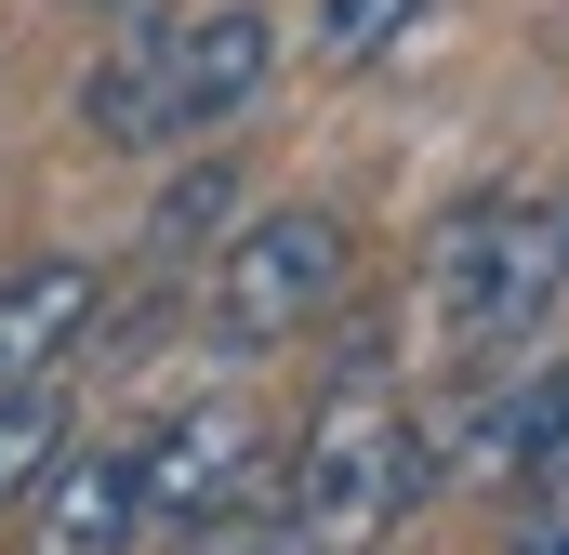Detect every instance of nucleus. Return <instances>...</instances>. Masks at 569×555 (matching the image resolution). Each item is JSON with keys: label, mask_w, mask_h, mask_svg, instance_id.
<instances>
[{"label": "nucleus", "mask_w": 569, "mask_h": 555, "mask_svg": "<svg viewBox=\"0 0 569 555\" xmlns=\"http://www.w3.org/2000/svg\"><path fill=\"white\" fill-rule=\"evenodd\" d=\"M425 476H437V450H425V423H411V397H398L385 371H331V384H318L305 450H291V516L331 555L398 543V516L425 503Z\"/></svg>", "instance_id": "obj_1"}, {"label": "nucleus", "mask_w": 569, "mask_h": 555, "mask_svg": "<svg viewBox=\"0 0 569 555\" xmlns=\"http://www.w3.org/2000/svg\"><path fill=\"white\" fill-rule=\"evenodd\" d=\"M569 291V199H463L425 252V304L463 357H503Z\"/></svg>", "instance_id": "obj_2"}, {"label": "nucleus", "mask_w": 569, "mask_h": 555, "mask_svg": "<svg viewBox=\"0 0 569 555\" xmlns=\"http://www.w3.org/2000/svg\"><path fill=\"white\" fill-rule=\"evenodd\" d=\"M345 278H358V225L318 212V199H279V212L212 239V331L226 344H291L345 304Z\"/></svg>", "instance_id": "obj_3"}, {"label": "nucleus", "mask_w": 569, "mask_h": 555, "mask_svg": "<svg viewBox=\"0 0 569 555\" xmlns=\"http://www.w3.org/2000/svg\"><path fill=\"white\" fill-rule=\"evenodd\" d=\"M266 476V423H252V397H186V411L159 423V436H133V503H146V543L172 555L186 529H212L239 490Z\"/></svg>", "instance_id": "obj_4"}, {"label": "nucleus", "mask_w": 569, "mask_h": 555, "mask_svg": "<svg viewBox=\"0 0 569 555\" xmlns=\"http://www.w3.org/2000/svg\"><path fill=\"white\" fill-rule=\"evenodd\" d=\"M266 93H279V13H266V0H199V13H172V145L239 133Z\"/></svg>", "instance_id": "obj_5"}, {"label": "nucleus", "mask_w": 569, "mask_h": 555, "mask_svg": "<svg viewBox=\"0 0 569 555\" xmlns=\"http://www.w3.org/2000/svg\"><path fill=\"white\" fill-rule=\"evenodd\" d=\"M0 529H13V555H146L133 450H107V436H67V450L27 476V503H13Z\"/></svg>", "instance_id": "obj_6"}, {"label": "nucleus", "mask_w": 569, "mask_h": 555, "mask_svg": "<svg viewBox=\"0 0 569 555\" xmlns=\"http://www.w3.org/2000/svg\"><path fill=\"white\" fill-rule=\"evenodd\" d=\"M80 145L107 159H159L172 145V13H107V53L80 67Z\"/></svg>", "instance_id": "obj_7"}, {"label": "nucleus", "mask_w": 569, "mask_h": 555, "mask_svg": "<svg viewBox=\"0 0 569 555\" xmlns=\"http://www.w3.org/2000/svg\"><path fill=\"white\" fill-rule=\"evenodd\" d=\"M450 476H477V490H543V476H569V357H530L517 384H490L477 423L450 436Z\"/></svg>", "instance_id": "obj_8"}, {"label": "nucleus", "mask_w": 569, "mask_h": 555, "mask_svg": "<svg viewBox=\"0 0 569 555\" xmlns=\"http://www.w3.org/2000/svg\"><path fill=\"white\" fill-rule=\"evenodd\" d=\"M93 317H107V278L93 265H13L0 278V397H27V384H53L80 344H93Z\"/></svg>", "instance_id": "obj_9"}, {"label": "nucleus", "mask_w": 569, "mask_h": 555, "mask_svg": "<svg viewBox=\"0 0 569 555\" xmlns=\"http://www.w3.org/2000/svg\"><path fill=\"white\" fill-rule=\"evenodd\" d=\"M172 555H331V543H318V529L291 516V476H252V490H239V503H226L212 529H186Z\"/></svg>", "instance_id": "obj_10"}, {"label": "nucleus", "mask_w": 569, "mask_h": 555, "mask_svg": "<svg viewBox=\"0 0 569 555\" xmlns=\"http://www.w3.org/2000/svg\"><path fill=\"white\" fill-rule=\"evenodd\" d=\"M425 13H437V0H318V67H331V80H358V67H385Z\"/></svg>", "instance_id": "obj_11"}, {"label": "nucleus", "mask_w": 569, "mask_h": 555, "mask_svg": "<svg viewBox=\"0 0 569 555\" xmlns=\"http://www.w3.org/2000/svg\"><path fill=\"white\" fill-rule=\"evenodd\" d=\"M67 371H53V384H27V397H0V516H13V503H27V476H40V463H53V450H67Z\"/></svg>", "instance_id": "obj_12"}, {"label": "nucleus", "mask_w": 569, "mask_h": 555, "mask_svg": "<svg viewBox=\"0 0 569 555\" xmlns=\"http://www.w3.org/2000/svg\"><path fill=\"white\" fill-rule=\"evenodd\" d=\"M226 212H239V172H226V159H199V172L159 199V225H146V265H186V252H212V239H226Z\"/></svg>", "instance_id": "obj_13"}, {"label": "nucleus", "mask_w": 569, "mask_h": 555, "mask_svg": "<svg viewBox=\"0 0 569 555\" xmlns=\"http://www.w3.org/2000/svg\"><path fill=\"white\" fill-rule=\"evenodd\" d=\"M517 555H569V476H543V516L517 529Z\"/></svg>", "instance_id": "obj_14"}, {"label": "nucleus", "mask_w": 569, "mask_h": 555, "mask_svg": "<svg viewBox=\"0 0 569 555\" xmlns=\"http://www.w3.org/2000/svg\"><path fill=\"white\" fill-rule=\"evenodd\" d=\"M93 13H133V0H93Z\"/></svg>", "instance_id": "obj_15"}]
</instances>
